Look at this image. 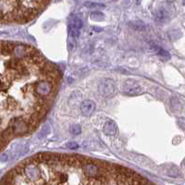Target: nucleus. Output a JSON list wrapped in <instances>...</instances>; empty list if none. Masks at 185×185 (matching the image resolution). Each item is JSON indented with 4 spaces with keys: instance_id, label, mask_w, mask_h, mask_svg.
Listing matches in <instances>:
<instances>
[{
    "instance_id": "nucleus-11",
    "label": "nucleus",
    "mask_w": 185,
    "mask_h": 185,
    "mask_svg": "<svg viewBox=\"0 0 185 185\" xmlns=\"http://www.w3.org/2000/svg\"><path fill=\"white\" fill-rule=\"evenodd\" d=\"M84 6L88 8H105L104 5L102 4H96V3H90V2H86L84 4Z\"/></svg>"
},
{
    "instance_id": "nucleus-2",
    "label": "nucleus",
    "mask_w": 185,
    "mask_h": 185,
    "mask_svg": "<svg viewBox=\"0 0 185 185\" xmlns=\"http://www.w3.org/2000/svg\"><path fill=\"white\" fill-rule=\"evenodd\" d=\"M122 90H123L124 94L129 96H137L142 95L143 92L141 85L137 82L131 80V79L124 82Z\"/></svg>"
},
{
    "instance_id": "nucleus-12",
    "label": "nucleus",
    "mask_w": 185,
    "mask_h": 185,
    "mask_svg": "<svg viewBox=\"0 0 185 185\" xmlns=\"http://www.w3.org/2000/svg\"><path fill=\"white\" fill-rule=\"evenodd\" d=\"M133 29H136V30H144V24L142 22H135L133 23Z\"/></svg>"
},
{
    "instance_id": "nucleus-13",
    "label": "nucleus",
    "mask_w": 185,
    "mask_h": 185,
    "mask_svg": "<svg viewBox=\"0 0 185 185\" xmlns=\"http://www.w3.org/2000/svg\"><path fill=\"white\" fill-rule=\"evenodd\" d=\"M67 147L69 148V149H71V150L77 149V148H78V143H75V142H70V143H67Z\"/></svg>"
},
{
    "instance_id": "nucleus-6",
    "label": "nucleus",
    "mask_w": 185,
    "mask_h": 185,
    "mask_svg": "<svg viewBox=\"0 0 185 185\" xmlns=\"http://www.w3.org/2000/svg\"><path fill=\"white\" fill-rule=\"evenodd\" d=\"M103 131L104 133L108 135V136H112V135H115L117 133V131H118V127L116 125V123L112 120H107L105 125H104V128H103Z\"/></svg>"
},
{
    "instance_id": "nucleus-5",
    "label": "nucleus",
    "mask_w": 185,
    "mask_h": 185,
    "mask_svg": "<svg viewBox=\"0 0 185 185\" xmlns=\"http://www.w3.org/2000/svg\"><path fill=\"white\" fill-rule=\"evenodd\" d=\"M96 109L95 103L91 100H84L81 105V111L84 116H91Z\"/></svg>"
},
{
    "instance_id": "nucleus-1",
    "label": "nucleus",
    "mask_w": 185,
    "mask_h": 185,
    "mask_svg": "<svg viewBox=\"0 0 185 185\" xmlns=\"http://www.w3.org/2000/svg\"><path fill=\"white\" fill-rule=\"evenodd\" d=\"M50 0H0V21L26 22L42 11Z\"/></svg>"
},
{
    "instance_id": "nucleus-4",
    "label": "nucleus",
    "mask_w": 185,
    "mask_h": 185,
    "mask_svg": "<svg viewBox=\"0 0 185 185\" xmlns=\"http://www.w3.org/2000/svg\"><path fill=\"white\" fill-rule=\"evenodd\" d=\"M82 26H83V22L81 18H79L77 17L73 18L72 20L69 22V24L68 27L69 36L72 37L73 39H77L80 36L81 30H82Z\"/></svg>"
},
{
    "instance_id": "nucleus-10",
    "label": "nucleus",
    "mask_w": 185,
    "mask_h": 185,
    "mask_svg": "<svg viewBox=\"0 0 185 185\" xmlns=\"http://www.w3.org/2000/svg\"><path fill=\"white\" fill-rule=\"evenodd\" d=\"M81 127L79 125H74L70 128V133L74 135H77V134H80L81 133Z\"/></svg>"
},
{
    "instance_id": "nucleus-9",
    "label": "nucleus",
    "mask_w": 185,
    "mask_h": 185,
    "mask_svg": "<svg viewBox=\"0 0 185 185\" xmlns=\"http://www.w3.org/2000/svg\"><path fill=\"white\" fill-rule=\"evenodd\" d=\"M90 18L91 20L92 21H98V22H101L104 20V14L100 11H92L91 14H90Z\"/></svg>"
},
{
    "instance_id": "nucleus-7",
    "label": "nucleus",
    "mask_w": 185,
    "mask_h": 185,
    "mask_svg": "<svg viewBox=\"0 0 185 185\" xmlns=\"http://www.w3.org/2000/svg\"><path fill=\"white\" fill-rule=\"evenodd\" d=\"M151 48L153 51H155V53L158 56L159 58H161L162 59L164 60H169L170 59V55L169 54L168 51L164 50L163 48L159 47L158 45H151Z\"/></svg>"
},
{
    "instance_id": "nucleus-8",
    "label": "nucleus",
    "mask_w": 185,
    "mask_h": 185,
    "mask_svg": "<svg viewBox=\"0 0 185 185\" xmlns=\"http://www.w3.org/2000/svg\"><path fill=\"white\" fill-rule=\"evenodd\" d=\"M168 11H166L165 8H159L157 11H156V18L158 21V22H164V20H166V18H168Z\"/></svg>"
},
{
    "instance_id": "nucleus-3",
    "label": "nucleus",
    "mask_w": 185,
    "mask_h": 185,
    "mask_svg": "<svg viewBox=\"0 0 185 185\" xmlns=\"http://www.w3.org/2000/svg\"><path fill=\"white\" fill-rule=\"evenodd\" d=\"M98 91L99 94L105 97V98H109L114 95L115 92V83L111 79H104L99 86H98Z\"/></svg>"
}]
</instances>
